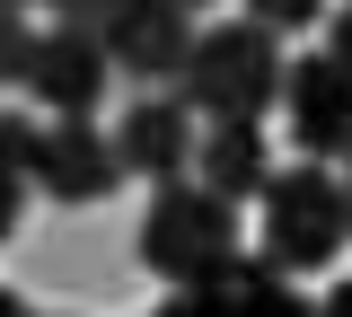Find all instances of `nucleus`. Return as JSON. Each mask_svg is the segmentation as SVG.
I'll return each instance as SVG.
<instances>
[{"label":"nucleus","instance_id":"1","mask_svg":"<svg viewBox=\"0 0 352 317\" xmlns=\"http://www.w3.org/2000/svg\"><path fill=\"white\" fill-rule=\"evenodd\" d=\"M282 89H291V62L273 45V27H256V18L203 27V45H194L185 80H176V97H185L203 124H264V115L282 106Z\"/></svg>","mask_w":352,"mask_h":317},{"label":"nucleus","instance_id":"2","mask_svg":"<svg viewBox=\"0 0 352 317\" xmlns=\"http://www.w3.org/2000/svg\"><path fill=\"white\" fill-rule=\"evenodd\" d=\"M141 265L176 282V291H194V282H212L220 265H238L247 247H238V203H220L212 185H159L150 194V212H141Z\"/></svg>","mask_w":352,"mask_h":317},{"label":"nucleus","instance_id":"3","mask_svg":"<svg viewBox=\"0 0 352 317\" xmlns=\"http://www.w3.org/2000/svg\"><path fill=\"white\" fill-rule=\"evenodd\" d=\"M344 238H352V185L335 168L300 159V168L273 177V194H264V247H256L273 273H326L344 256Z\"/></svg>","mask_w":352,"mask_h":317},{"label":"nucleus","instance_id":"4","mask_svg":"<svg viewBox=\"0 0 352 317\" xmlns=\"http://www.w3.org/2000/svg\"><path fill=\"white\" fill-rule=\"evenodd\" d=\"M88 27L106 36L115 71L141 80V97H150V89H176L185 62H194V45H203V27H194L185 9H168V0H115V9H88Z\"/></svg>","mask_w":352,"mask_h":317},{"label":"nucleus","instance_id":"5","mask_svg":"<svg viewBox=\"0 0 352 317\" xmlns=\"http://www.w3.org/2000/svg\"><path fill=\"white\" fill-rule=\"evenodd\" d=\"M106 80H115L106 36L88 27V9H62V18L44 27V45H36L27 97H44V106H53V124H88V115H97V97H106Z\"/></svg>","mask_w":352,"mask_h":317},{"label":"nucleus","instance_id":"6","mask_svg":"<svg viewBox=\"0 0 352 317\" xmlns=\"http://www.w3.org/2000/svg\"><path fill=\"white\" fill-rule=\"evenodd\" d=\"M115 150H124V177H150V194H159V185H185L194 159H203V115H194L176 89H150V97L124 106Z\"/></svg>","mask_w":352,"mask_h":317},{"label":"nucleus","instance_id":"7","mask_svg":"<svg viewBox=\"0 0 352 317\" xmlns=\"http://www.w3.org/2000/svg\"><path fill=\"white\" fill-rule=\"evenodd\" d=\"M282 115H291V141L317 168H352V71L335 53H300L291 62V89H282Z\"/></svg>","mask_w":352,"mask_h":317},{"label":"nucleus","instance_id":"8","mask_svg":"<svg viewBox=\"0 0 352 317\" xmlns=\"http://www.w3.org/2000/svg\"><path fill=\"white\" fill-rule=\"evenodd\" d=\"M115 185H124L115 133H97V124H44V141H36V194L88 212V203H106Z\"/></svg>","mask_w":352,"mask_h":317},{"label":"nucleus","instance_id":"9","mask_svg":"<svg viewBox=\"0 0 352 317\" xmlns=\"http://www.w3.org/2000/svg\"><path fill=\"white\" fill-rule=\"evenodd\" d=\"M194 317H317L291 291V273H273L264 256H238V265H220L212 282H194V291H176Z\"/></svg>","mask_w":352,"mask_h":317},{"label":"nucleus","instance_id":"10","mask_svg":"<svg viewBox=\"0 0 352 317\" xmlns=\"http://www.w3.org/2000/svg\"><path fill=\"white\" fill-rule=\"evenodd\" d=\"M273 141L264 124H203V159H194V185H212L220 203H264L273 194Z\"/></svg>","mask_w":352,"mask_h":317},{"label":"nucleus","instance_id":"11","mask_svg":"<svg viewBox=\"0 0 352 317\" xmlns=\"http://www.w3.org/2000/svg\"><path fill=\"white\" fill-rule=\"evenodd\" d=\"M36 45H44V27H27V18H9L0 27V71L27 89V71H36Z\"/></svg>","mask_w":352,"mask_h":317},{"label":"nucleus","instance_id":"12","mask_svg":"<svg viewBox=\"0 0 352 317\" xmlns=\"http://www.w3.org/2000/svg\"><path fill=\"white\" fill-rule=\"evenodd\" d=\"M308 18H317L308 0H264L256 9V27H273V36H282V27H308Z\"/></svg>","mask_w":352,"mask_h":317},{"label":"nucleus","instance_id":"13","mask_svg":"<svg viewBox=\"0 0 352 317\" xmlns=\"http://www.w3.org/2000/svg\"><path fill=\"white\" fill-rule=\"evenodd\" d=\"M326 53L352 71V9H335V18H326Z\"/></svg>","mask_w":352,"mask_h":317},{"label":"nucleus","instance_id":"14","mask_svg":"<svg viewBox=\"0 0 352 317\" xmlns=\"http://www.w3.org/2000/svg\"><path fill=\"white\" fill-rule=\"evenodd\" d=\"M0 317H36V309H27V300L9 291V300H0ZM150 317H194V309H185V300H168V309H150Z\"/></svg>","mask_w":352,"mask_h":317},{"label":"nucleus","instance_id":"15","mask_svg":"<svg viewBox=\"0 0 352 317\" xmlns=\"http://www.w3.org/2000/svg\"><path fill=\"white\" fill-rule=\"evenodd\" d=\"M317 317H352V282H335V291L317 300Z\"/></svg>","mask_w":352,"mask_h":317},{"label":"nucleus","instance_id":"16","mask_svg":"<svg viewBox=\"0 0 352 317\" xmlns=\"http://www.w3.org/2000/svg\"><path fill=\"white\" fill-rule=\"evenodd\" d=\"M344 185H352V177H344Z\"/></svg>","mask_w":352,"mask_h":317}]
</instances>
